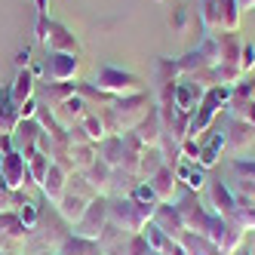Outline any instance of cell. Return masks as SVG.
Here are the masks:
<instances>
[{"instance_id":"9","label":"cell","mask_w":255,"mask_h":255,"mask_svg":"<svg viewBox=\"0 0 255 255\" xmlns=\"http://www.w3.org/2000/svg\"><path fill=\"white\" fill-rule=\"evenodd\" d=\"M80 71V56L74 52H52L46 62V83H71Z\"/></svg>"},{"instance_id":"17","label":"cell","mask_w":255,"mask_h":255,"mask_svg":"<svg viewBox=\"0 0 255 255\" xmlns=\"http://www.w3.org/2000/svg\"><path fill=\"white\" fill-rule=\"evenodd\" d=\"M151 222H154L163 234H169L172 240H181V234L188 231V228H185V222H181V215H178V209H175L172 203H157Z\"/></svg>"},{"instance_id":"25","label":"cell","mask_w":255,"mask_h":255,"mask_svg":"<svg viewBox=\"0 0 255 255\" xmlns=\"http://www.w3.org/2000/svg\"><path fill=\"white\" fill-rule=\"evenodd\" d=\"M77 93V83H43L40 89V108H46V111H52V108H59L65 99H71Z\"/></svg>"},{"instance_id":"18","label":"cell","mask_w":255,"mask_h":255,"mask_svg":"<svg viewBox=\"0 0 255 255\" xmlns=\"http://www.w3.org/2000/svg\"><path fill=\"white\" fill-rule=\"evenodd\" d=\"M96 160H99V151H96L93 141H71V148H68V169H71V175H74V172H86Z\"/></svg>"},{"instance_id":"16","label":"cell","mask_w":255,"mask_h":255,"mask_svg":"<svg viewBox=\"0 0 255 255\" xmlns=\"http://www.w3.org/2000/svg\"><path fill=\"white\" fill-rule=\"evenodd\" d=\"M132 132H135V138L144 144V148H160V144H163V117H160V108L157 105L151 108L148 117H144Z\"/></svg>"},{"instance_id":"45","label":"cell","mask_w":255,"mask_h":255,"mask_svg":"<svg viewBox=\"0 0 255 255\" xmlns=\"http://www.w3.org/2000/svg\"><path fill=\"white\" fill-rule=\"evenodd\" d=\"M185 25H188V9H185V6L172 9V28H175V31H185Z\"/></svg>"},{"instance_id":"42","label":"cell","mask_w":255,"mask_h":255,"mask_svg":"<svg viewBox=\"0 0 255 255\" xmlns=\"http://www.w3.org/2000/svg\"><path fill=\"white\" fill-rule=\"evenodd\" d=\"M178 154H181L185 163H197L200 160V138H185L181 148H178Z\"/></svg>"},{"instance_id":"27","label":"cell","mask_w":255,"mask_h":255,"mask_svg":"<svg viewBox=\"0 0 255 255\" xmlns=\"http://www.w3.org/2000/svg\"><path fill=\"white\" fill-rule=\"evenodd\" d=\"M96 151H99V160L105 163V166H111V169H120L123 166V135H108L105 141L96 144Z\"/></svg>"},{"instance_id":"38","label":"cell","mask_w":255,"mask_h":255,"mask_svg":"<svg viewBox=\"0 0 255 255\" xmlns=\"http://www.w3.org/2000/svg\"><path fill=\"white\" fill-rule=\"evenodd\" d=\"M200 22H203V31H222V6H218V0H203V6H200Z\"/></svg>"},{"instance_id":"49","label":"cell","mask_w":255,"mask_h":255,"mask_svg":"<svg viewBox=\"0 0 255 255\" xmlns=\"http://www.w3.org/2000/svg\"><path fill=\"white\" fill-rule=\"evenodd\" d=\"M166 255H188V252H185V246H181L178 240H172V246H169V252H166Z\"/></svg>"},{"instance_id":"5","label":"cell","mask_w":255,"mask_h":255,"mask_svg":"<svg viewBox=\"0 0 255 255\" xmlns=\"http://www.w3.org/2000/svg\"><path fill=\"white\" fill-rule=\"evenodd\" d=\"M96 197H99V194L86 185V178L74 172V175H71V181H68V191H65V197H62V203L56 206V212L62 215V222H65V225L74 228L80 218H83V212L89 209V203H93Z\"/></svg>"},{"instance_id":"14","label":"cell","mask_w":255,"mask_h":255,"mask_svg":"<svg viewBox=\"0 0 255 255\" xmlns=\"http://www.w3.org/2000/svg\"><path fill=\"white\" fill-rule=\"evenodd\" d=\"M209 206H212V212L215 215H222L225 222L234 215V206H237V194H234V188L228 185V181H222V178H215V181H209Z\"/></svg>"},{"instance_id":"37","label":"cell","mask_w":255,"mask_h":255,"mask_svg":"<svg viewBox=\"0 0 255 255\" xmlns=\"http://www.w3.org/2000/svg\"><path fill=\"white\" fill-rule=\"evenodd\" d=\"M49 166H52V157L46 154V151H37L34 157H28V169H31V181L34 185H43V178H46V172H49Z\"/></svg>"},{"instance_id":"19","label":"cell","mask_w":255,"mask_h":255,"mask_svg":"<svg viewBox=\"0 0 255 255\" xmlns=\"http://www.w3.org/2000/svg\"><path fill=\"white\" fill-rule=\"evenodd\" d=\"M148 185L154 188V194H157V200L160 203H172L175 200V188H178V178H175V166H160L151 178H148Z\"/></svg>"},{"instance_id":"11","label":"cell","mask_w":255,"mask_h":255,"mask_svg":"<svg viewBox=\"0 0 255 255\" xmlns=\"http://www.w3.org/2000/svg\"><path fill=\"white\" fill-rule=\"evenodd\" d=\"M255 141V123H246V120H231L228 129H225V151L240 157L243 151L252 148Z\"/></svg>"},{"instance_id":"30","label":"cell","mask_w":255,"mask_h":255,"mask_svg":"<svg viewBox=\"0 0 255 255\" xmlns=\"http://www.w3.org/2000/svg\"><path fill=\"white\" fill-rule=\"evenodd\" d=\"M231 169H234V175H240V185H237L234 191H237V194H249V197H255V160L234 157Z\"/></svg>"},{"instance_id":"15","label":"cell","mask_w":255,"mask_h":255,"mask_svg":"<svg viewBox=\"0 0 255 255\" xmlns=\"http://www.w3.org/2000/svg\"><path fill=\"white\" fill-rule=\"evenodd\" d=\"M68 181H71V172L62 166V163H52L49 172H46V178H43V185H40L43 197L49 200L52 206L62 203V197H65V191H68Z\"/></svg>"},{"instance_id":"13","label":"cell","mask_w":255,"mask_h":255,"mask_svg":"<svg viewBox=\"0 0 255 255\" xmlns=\"http://www.w3.org/2000/svg\"><path fill=\"white\" fill-rule=\"evenodd\" d=\"M86 108H89V102L80 96V93H74V96H71V99H65L59 108H52V117H56V123L62 126V129H71V126H77L89 111H86Z\"/></svg>"},{"instance_id":"24","label":"cell","mask_w":255,"mask_h":255,"mask_svg":"<svg viewBox=\"0 0 255 255\" xmlns=\"http://www.w3.org/2000/svg\"><path fill=\"white\" fill-rule=\"evenodd\" d=\"M175 178L185 185L191 194H200L206 185H209V178H206V169H200L197 163H185V160H178V166H175Z\"/></svg>"},{"instance_id":"4","label":"cell","mask_w":255,"mask_h":255,"mask_svg":"<svg viewBox=\"0 0 255 255\" xmlns=\"http://www.w3.org/2000/svg\"><path fill=\"white\" fill-rule=\"evenodd\" d=\"M154 209H157V206L135 203L132 197L108 200V222H111L114 228H120V231H126V234H141L144 225L154 218Z\"/></svg>"},{"instance_id":"48","label":"cell","mask_w":255,"mask_h":255,"mask_svg":"<svg viewBox=\"0 0 255 255\" xmlns=\"http://www.w3.org/2000/svg\"><path fill=\"white\" fill-rule=\"evenodd\" d=\"M15 148V144H12V135H0V154H9Z\"/></svg>"},{"instance_id":"2","label":"cell","mask_w":255,"mask_h":255,"mask_svg":"<svg viewBox=\"0 0 255 255\" xmlns=\"http://www.w3.org/2000/svg\"><path fill=\"white\" fill-rule=\"evenodd\" d=\"M151 108H154V102H151L148 93L126 96V99H111L105 105V111H102V120H105V126H108L111 135H126L148 117Z\"/></svg>"},{"instance_id":"36","label":"cell","mask_w":255,"mask_h":255,"mask_svg":"<svg viewBox=\"0 0 255 255\" xmlns=\"http://www.w3.org/2000/svg\"><path fill=\"white\" fill-rule=\"evenodd\" d=\"M218 6H222V31H231L237 34L240 31V3L237 0H218Z\"/></svg>"},{"instance_id":"26","label":"cell","mask_w":255,"mask_h":255,"mask_svg":"<svg viewBox=\"0 0 255 255\" xmlns=\"http://www.w3.org/2000/svg\"><path fill=\"white\" fill-rule=\"evenodd\" d=\"M240 52H243L240 31L237 34L222 31V37H218V65H240Z\"/></svg>"},{"instance_id":"29","label":"cell","mask_w":255,"mask_h":255,"mask_svg":"<svg viewBox=\"0 0 255 255\" xmlns=\"http://www.w3.org/2000/svg\"><path fill=\"white\" fill-rule=\"evenodd\" d=\"M209 77H212V86H228V89H234V86H240L246 80V71L240 65H212L209 68Z\"/></svg>"},{"instance_id":"51","label":"cell","mask_w":255,"mask_h":255,"mask_svg":"<svg viewBox=\"0 0 255 255\" xmlns=\"http://www.w3.org/2000/svg\"><path fill=\"white\" fill-rule=\"evenodd\" d=\"M0 191H3V181H0Z\"/></svg>"},{"instance_id":"35","label":"cell","mask_w":255,"mask_h":255,"mask_svg":"<svg viewBox=\"0 0 255 255\" xmlns=\"http://www.w3.org/2000/svg\"><path fill=\"white\" fill-rule=\"evenodd\" d=\"M141 237L148 240V246H151V252H154V255H166V252H169V246H172V237H169V234H163L154 222L144 225Z\"/></svg>"},{"instance_id":"6","label":"cell","mask_w":255,"mask_h":255,"mask_svg":"<svg viewBox=\"0 0 255 255\" xmlns=\"http://www.w3.org/2000/svg\"><path fill=\"white\" fill-rule=\"evenodd\" d=\"M28 228L22 225L19 212H0V252L3 255H22L28 246Z\"/></svg>"},{"instance_id":"33","label":"cell","mask_w":255,"mask_h":255,"mask_svg":"<svg viewBox=\"0 0 255 255\" xmlns=\"http://www.w3.org/2000/svg\"><path fill=\"white\" fill-rule=\"evenodd\" d=\"M178 243L185 246V252H188V255H225V252H222V246H215V243L203 240V237H197V234H191V231L181 234V240H178Z\"/></svg>"},{"instance_id":"40","label":"cell","mask_w":255,"mask_h":255,"mask_svg":"<svg viewBox=\"0 0 255 255\" xmlns=\"http://www.w3.org/2000/svg\"><path fill=\"white\" fill-rule=\"evenodd\" d=\"M129 197L135 200V203H144V206H157L160 203L157 194H154V188L148 185V181H135V185L129 188Z\"/></svg>"},{"instance_id":"8","label":"cell","mask_w":255,"mask_h":255,"mask_svg":"<svg viewBox=\"0 0 255 255\" xmlns=\"http://www.w3.org/2000/svg\"><path fill=\"white\" fill-rule=\"evenodd\" d=\"M105 228H108V197H96L93 203H89V209L83 212V218L74 225V231H71V234L83 237V240H96L99 243V237L105 234Z\"/></svg>"},{"instance_id":"21","label":"cell","mask_w":255,"mask_h":255,"mask_svg":"<svg viewBox=\"0 0 255 255\" xmlns=\"http://www.w3.org/2000/svg\"><path fill=\"white\" fill-rule=\"evenodd\" d=\"M228 225H234L237 231H243V234L246 231H255V197L237 194V206H234V215L228 218Z\"/></svg>"},{"instance_id":"34","label":"cell","mask_w":255,"mask_h":255,"mask_svg":"<svg viewBox=\"0 0 255 255\" xmlns=\"http://www.w3.org/2000/svg\"><path fill=\"white\" fill-rule=\"evenodd\" d=\"M80 129H83V135H86V141H93V144H99V141H105L108 135V126H105V120H102V114H86L80 123Z\"/></svg>"},{"instance_id":"41","label":"cell","mask_w":255,"mask_h":255,"mask_svg":"<svg viewBox=\"0 0 255 255\" xmlns=\"http://www.w3.org/2000/svg\"><path fill=\"white\" fill-rule=\"evenodd\" d=\"M19 218H22V225H25L28 231H34V228L40 225V206H37V203H31V200H28V203L19 209Z\"/></svg>"},{"instance_id":"46","label":"cell","mask_w":255,"mask_h":255,"mask_svg":"<svg viewBox=\"0 0 255 255\" xmlns=\"http://www.w3.org/2000/svg\"><path fill=\"white\" fill-rule=\"evenodd\" d=\"M28 71L34 74V80H37V77H46V65H43V62H31Z\"/></svg>"},{"instance_id":"50","label":"cell","mask_w":255,"mask_h":255,"mask_svg":"<svg viewBox=\"0 0 255 255\" xmlns=\"http://www.w3.org/2000/svg\"><path fill=\"white\" fill-rule=\"evenodd\" d=\"M237 255H252V249H243V252H237Z\"/></svg>"},{"instance_id":"31","label":"cell","mask_w":255,"mask_h":255,"mask_svg":"<svg viewBox=\"0 0 255 255\" xmlns=\"http://www.w3.org/2000/svg\"><path fill=\"white\" fill-rule=\"evenodd\" d=\"M56 255H102V249L96 240H83L77 234H68L62 240V246L56 249Z\"/></svg>"},{"instance_id":"12","label":"cell","mask_w":255,"mask_h":255,"mask_svg":"<svg viewBox=\"0 0 255 255\" xmlns=\"http://www.w3.org/2000/svg\"><path fill=\"white\" fill-rule=\"evenodd\" d=\"M206 93H209V89H203V86L194 83V80H175V89H172V105H175V111L191 117V114L197 111V105L203 102Z\"/></svg>"},{"instance_id":"44","label":"cell","mask_w":255,"mask_h":255,"mask_svg":"<svg viewBox=\"0 0 255 255\" xmlns=\"http://www.w3.org/2000/svg\"><path fill=\"white\" fill-rule=\"evenodd\" d=\"M240 68H243V71H252V68H255V46H252V43H243V52H240Z\"/></svg>"},{"instance_id":"32","label":"cell","mask_w":255,"mask_h":255,"mask_svg":"<svg viewBox=\"0 0 255 255\" xmlns=\"http://www.w3.org/2000/svg\"><path fill=\"white\" fill-rule=\"evenodd\" d=\"M160 166H166V154H163V148H144L141 160H138V181H148Z\"/></svg>"},{"instance_id":"28","label":"cell","mask_w":255,"mask_h":255,"mask_svg":"<svg viewBox=\"0 0 255 255\" xmlns=\"http://www.w3.org/2000/svg\"><path fill=\"white\" fill-rule=\"evenodd\" d=\"M9 93H12V102L15 105H25L28 99H34V93H37V83H34V74L28 68H19L15 71V77L9 83Z\"/></svg>"},{"instance_id":"1","label":"cell","mask_w":255,"mask_h":255,"mask_svg":"<svg viewBox=\"0 0 255 255\" xmlns=\"http://www.w3.org/2000/svg\"><path fill=\"white\" fill-rule=\"evenodd\" d=\"M175 209H178L181 222H185V228H188L191 234L203 237V240H209V243H215V246H222V243H225V234H228V228H231V225L225 222L222 215H215L212 209L200 206L197 194L185 191V194L175 200Z\"/></svg>"},{"instance_id":"39","label":"cell","mask_w":255,"mask_h":255,"mask_svg":"<svg viewBox=\"0 0 255 255\" xmlns=\"http://www.w3.org/2000/svg\"><path fill=\"white\" fill-rule=\"evenodd\" d=\"M25 203H28L25 191H9V188L0 191V212H19Z\"/></svg>"},{"instance_id":"7","label":"cell","mask_w":255,"mask_h":255,"mask_svg":"<svg viewBox=\"0 0 255 255\" xmlns=\"http://www.w3.org/2000/svg\"><path fill=\"white\" fill-rule=\"evenodd\" d=\"M0 181H3V188H9V191H25L28 185H34L28 160L15 148L9 154H0Z\"/></svg>"},{"instance_id":"22","label":"cell","mask_w":255,"mask_h":255,"mask_svg":"<svg viewBox=\"0 0 255 255\" xmlns=\"http://www.w3.org/2000/svg\"><path fill=\"white\" fill-rule=\"evenodd\" d=\"M225 154V129H212V135L206 141H200V160L197 166L200 169H212Z\"/></svg>"},{"instance_id":"10","label":"cell","mask_w":255,"mask_h":255,"mask_svg":"<svg viewBox=\"0 0 255 255\" xmlns=\"http://www.w3.org/2000/svg\"><path fill=\"white\" fill-rule=\"evenodd\" d=\"M43 49L49 52H74V56H80V43H77V37L71 34L62 22H56V19H49V25H46V34H43Z\"/></svg>"},{"instance_id":"23","label":"cell","mask_w":255,"mask_h":255,"mask_svg":"<svg viewBox=\"0 0 255 255\" xmlns=\"http://www.w3.org/2000/svg\"><path fill=\"white\" fill-rule=\"evenodd\" d=\"M19 126V105L12 102L9 86H0V135H12Z\"/></svg>"},{"instance_id":"43","label":"cell","mask_w":255,"mask_h":255,"mask_svg":"<svg viewBox=\"0 0 255 255\" xmlns=\"http://www.w3.org/2000/svg\"><path fill=\"white\" fill-rule=\"evenodd\" d=\"M37 108H40L37 96H34V99H28L25 105H19V120H34V117H37Z\"/></svg>"},{"instance_id":"20","label":"cell","mask_w":255,"mask_h":255,"mask_svg":"<svg viewBox=\"0 0 255 255\" xmlns=\"http://www.w3.org/2000/svg\"><path fill=\"white\" fill-rule=\"evenodd\" d=\"M77 175H83V178H86V185L93 188L99 197H108V194H111V188H114V169H111V166H105L102 160H96L86 172H77Z\"/></svg>"},{"instance_id":"3","label":"cell","mask_w":255,"mask_h":255,"mask_svg":"<svg viewBox=\"0 0 255 255\" xmlns=\"http://www.w3.org/2000/svg\"><path fill=\"white\" fill-rule=\"evenodd\" d=\"M93 86L99 89L102 96L108 99H126V96H138L144 93V80L132 71H123V68H114V65H102L96 71V80Z\"/></svg>"},{"instance_id":"47","label":"cell","mask_w":255,"mask_h":255,"mask_svg":"<svg viewBox=\"0 0 255 255\" xmlns=\"http://www.w3.org/2000/svg\"><path fill=\"white\" fill-rule=\"evenodd\" d=\"M15 65H19V68H28V65H31V52H28V49H19V52H15Z\"/></svg>"}]
</instances>
